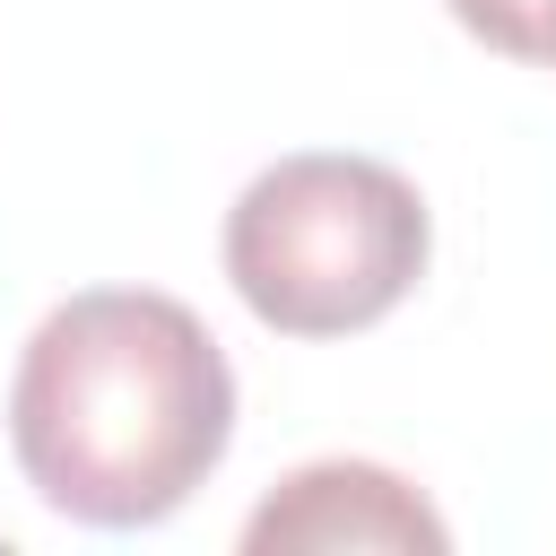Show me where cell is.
I'll return each mask as SVG.
<instances>
[{
	"mask_svg": "<svg viewBox=\"0 0 556 556\" xmlns=\"http://www.w3.org/2000/svg\"><path fill=\"white\" fill-rule=\"evenodd\" d=\"M547 9L556 0H452V17L513 61H547Z\"/></svg>",
	"mask_w": 556,
	"mask_h": 556,
	"instance_id": "277c9868",
	"label": "cell"
},
{
	"mask_svg": "<svg viewBox=\"0 0 556 556\" xmlns=\"http://www.w3.org/2000/svg\"><path fill=\"white\" fill-rule=\"evenodd\" d=\"M243 547L252 556H278V547H452V530L408 478H391L374 460H313L243 521Z\"/></svg>",
	"mask_w": 556,
	"mask_h": 556,
	"instance_id": "3957f363",
	"label": "cell"
},
{
	"mask_svg": "<svg viewBox=\"0 0 556 556\" xmlns=\"http://www.w3.org/2000/svg\"><path fill=\"white\" fill-rule=\"evenodd\" d=\"M26 486L87 530L182 513L235 443V374L191 304L156 287H87L52 304L9 382Z\"/></svg>",
	"mask_w": 556,
	"mask_h": 556,
	"instance_id": "6da1fadb",
	"label": "cell"
},
{
	"mask_svg": "<svg viewBox=\"0 0 556 556\" xmlns=\"http://www.w3.org/2000/svg\"><path fill=\"white\" fill-rule=\"evenodd\" d=\"M434 226L400 165L374 156H278L226 208V278L252 321L287 339H348L374 330L426 278Z\"/></svg>",
	"mask_w": 556,
	"mask_h": 556,
	"instance_id": "7a4b0ae2",
	"label": "cell"
},
{
	"mask_svg": "<svg viewBox=\"0 0 556 556\" xmlns=\"http://www.w3.org/2000/svg\"><path fill=\"white\" fill-rule=\"evenodd\" d=\"M547 61H556V9H547Z\"/></svg>",
	"mask_w": 556,
	"mask_h": 556,
	"instance_id": "5b68a950",
	"label": "cell"
}]
</instances>
